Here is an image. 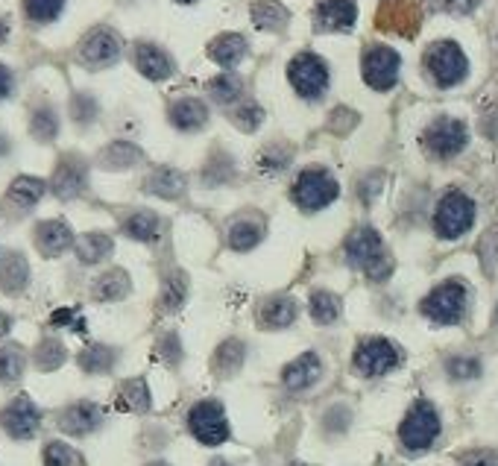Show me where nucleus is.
I'll list each match as a JSON object with an SVG mask.
<instances>
[{"instance_id": "nucleus-1", "label": "nucleus", "mask_w": 498, "mask_h": 466, "mask_svg": "<svg viewBox=\"0 0 498 466\" xmlns=\"http://www.w3.org/2000/svg\"><path fill=\"white\" fill-rule=\"evenodd\" d=\"M346 259H349L352 267L364 270L372 279H387L393 267L381 235L376 229H369V226H361V229H355L349 235V241H346Z\"/></svg>"}, {"instance_id": "nucleus-2", "label": "nucleus", "mask_w": 498, "mask_h": 466, "mask_svg": "<svg viewBox=\"0 0 498 466\" xmlns=\"http://www.w3.org/2000/svg\"><path fill=\"white\" fill-rule=\"evenodd\" d=\"M440 437V414L431 402H417L399 426V440L410 451L428 449Z\"/></svg>"}, {"instance_id": "nucleus-3", "label": "nucleus", "mask_w": 498, "mask_h": 466, "mask_svg": "<svg viewBox=\"0 0 498 466\" xmlns=\"http://www.w3.org/2000/svg\"><path fill=\"white\" fill-rule=\"evenodd\" d=\"M475 223V203L469 200L466 194L461 191H451L440 200L437 206V215H434V229L440 238H461L463 232H469V226Z\"/></svg>"}, {"instance_id": "nucleus-4", "label": "nucleus", "mask_w": 498, "mask_h": 466, "mask_svg": "<svg viewBox=\"0 0 498 466\" xmlns=\"http://www.w3.org/2000/svg\"><path fill=\"white\" fill-rule=\"evenodd\" d=\"M188 429L205 446H220L229 440V422H226V411L223 405L214 399L197 402L188 414Z\"/></svg>"}, {"instance_id": "nucleus-5", "label": "nucleus", "mask_w": 498, "mask_h": 466, "mask_svg": "<svg viewBox=\"0 0 498 466\" xmlns=\"http://www.w3.org/2000/svg\"><path fill=\"white\" fill-rule=\"evenodd\" d=\"M425 65H428V70H431L434 82L442 89L458 86L469 70L466 53L454 45V41H437V45L425 53Z\"/></svg>"}, {"instance_id": "nucleus-6", "label": "nucleus", "mask_w": 498, "mask_h": 466, "mask_svg": "<svg viewBox=\"0 0 498 466\" xmlns=\"http://www.w3.org/2000/svg\"><path fill=\"white\" fill-rule=\"evenodd\" d=\"M420 308L428 320L442 323V326L461 323L463 311H466V288L461 285V281H446V285H440L428 293Z\"/></svg>"}, {"instance_id": "nucleus-7", "label": "nucleus", "mask_w": 498, "mask_h": 466, "mask_svg": "<svg viewBox=\"0 0 498 466\" xmlns=\"http://www.w3.org/2000/svg\"><path fill=\"white\" fill-rule=\"evenodd\" d=\"M337 194H340L337 179L331 174H326V171H320V167H311V171H306L294 185V200L306 211L326 208L328 203L337 200Z\"/></svg>"}, {"instance_id": "nucleus-8", "label": "nucleus", "mask_w": 498, "mask_h": 466, "mask_svg": "<svg viewBox=\"0 0 498 466\" xmlns=\"http://www.w3.org/2000/svg\"><path fill=\"white\" fill-rule=\"evenodd\" d=\"M287 79L302 97L314 101V97H320L326 91V86H328V68H326V62L320 59V56L299 53L287 68Z\"/></svg>"}, {"instance_id": "nucleus-9", "label": "nucleus", "mask_w": 498, "mask_h": 466, "mask_svg": "<svg viewBox=\"0 0 498 466\" xmlns=\"http://www.w3.org/2000/svg\"><path fill=\"white\" fill-rule=\"evenodd\" d=\"M399 366V349L384 337H369L355 352V370L367 378H379Z\"/></svg>"}, {"instance_id": "nucleus-10", "label": "nucleus", "mask_w": 498, "mask_h": 466, "mask_svg": "<svg viewBox=\"0 0 498 466\" xmlns=\"http://www.w3.org/2000/svg\"><path fill=\"white\" fill-rule=\"evenodd\" d=\"M0 426H4V431L9 437H16V440H30V437H36L41 429L38 405L30 397L12 399L4 411H0Z\"/></svg>"}, {"instance_id": "nucleus-11", "label": "nucleus", "mask_w": 498, "mask_h": 466, "mask_svg": "<svg viewBox=\"0 0 498 466\" xmlns=\"http://www.w3.org/2000/svg\"><path fill=\"white\" fill-rule=\"evenodd\" d=\"M399 68H402V59L393 48H372L364 56V79L367 86H372L376 91H387L396 86L399 79Z\"/></svg>"}, {"instance_id": "nucleus-12", "label": "nucleus", "mask_w": 498, "mask_h": 466, "mask_svg": "<svg viewBox=\"0 0 498 466\" xmlns=\"http://www.w3.org/2000/svg\"><path fill=\"white\" fill-rule=\"evenodd\" d=\"M466 126L454 118H440L428 126L425 132V147L431 150L440 159H449V155H458L466 147Z\"/></svg>"}, {"instance_id": "nucleus-13", "label": "nucleus", "mask_w": 498, "mask_h": 466, "mask_svg": "<svg viewBox=\"0 0 498 466\" xmlns=\"http://www.w3.org/2000/svg\"><path fill=\"white\" fill-rule=\"evenodd\" d=\"M118 56H120V41L109 30H94L79 48V59L88 68H109L112 62H118Z\"/></svg>"}, {"instance_id": "nucleus-14", "label": "nucleus", "mask_w": 498, "mask_h": 466, "mask_svg": "<svg viewBox=\"0 0 498 466\" xmlns=\"http://www.w3.org/2000/svg\"><path fill=\"white\" fill-rule=\"evenodd\" d=\"M103 422V411L91 402H77L71 408H65L59 414V429L65 434H74V437H86L91 434L97 426Z\"/></svg>"}, {"instance_id": "nucleus-15", "label": "nucleus", "mask_w": 498, "mask_h": 466, "mask_svg": "<svg viewBox=\"0 0 498 466\" xmlns=\"http://www.w3.org/2000/svg\"><path fill=\"white\" fill-rule=\"evenodd\" d=\"M323 376V361L314 355V352H306L296 361H290L282 373V381L287 390H308L314 387Z\"/></svg>"}, {"instance_id": "nucleus-16", "label": "nucleus", "mask_w": 498, "mask_h": 466, "mask_svg": "<svg viewBox=\"0 0 498 466\" xmlns=\"http://www.w3.org/2000/svg\"><path fill=\"white\" fill-rule=\"evenodd\" d=\"M358 18L355 0H320L316 4V24L323 30H352Z\"/></svg>"}, {"instance_id": "nucleus-17", "label": "nucleus", "mask_w": 498, "mask_h": 466, "mask_svg": "<svg viewBox=\"0 0 498 466\" xmlns=\"http://www.w3.org/2000/svg\"><path fill=\"white\" fill-rule=\"evenodd\" d=\"M135 68L141 70V74L147 77V79H168L171 74H173V62H171V56L164 53L161 48H156V45H138L135 48Z\"/></svg>"}, {"instance_id": "nucleus-18", "label": "nucleus", "mask_w": 498, "mask_h": 466, "mask_svg": "<svg viewBox=\"0 0 498 466\" xmlns=\"http://www.w3.org/2000/svg\"><path fill=\"white\" fill-rule=\"evenodd\" d=\"M36 244L45 256L53 259V256H62V252L74 244V235H71V229H67V223L45 220V223H38V229H36Z\"/></svg>"}, {"instance_id": "nucleus-19", "label": "nucleus", "mask_w": 498, "mask_h": 466, "mask_svg": "<svg viewBox=\"0 0 498 466\" xmlns=\"http://www.w3.org/2000/svg\"><path fill=\"white\" fill-rule=\"evenodd\" d=\"M417 24H420L417 9L405 4V0H390L387 6H381V16H379L381 30H396L402 36H410L413 30H417Z\"/></svg>"}, {"instance_id": "nucleus-20", "label": "nucleus", "mask_w": 498, "mask_h": 466, "mask_svg": "<svg viewBox=\"0 0 498 466\" xmlns=\"http://www.w3.org/2000/svg\"><path fill=\"white\" fill-rule=\"evenodd\" d=\"M82 185H86V167L77 159H65L59 164L57 176H53V191H57L62 200H71V196L82 191Z\"/></svg>"}, {"instance_id": "nucleus-21", "label": "nucleus", "mask_w": 498, "mask_h": 466, "mask_svg": "<svg viewBox=\"0 0 498 466\" xmlns=\"http://www.w3.org/2000/svg\"><path fill=\"white\" fill-rule=\"evenodd\" d=\"M296 320V302L290 296H270L261 305V326L265 329H285Z\"/></svg>"}, {"instance_id": "nucleus-22", "label": "nucleus", "mask_w": 498, "mask_h": 466, "mask_svg": "<svg viewBox=\"0 0 498 466\" xmlns=\"http://www.w3.org/2000/svg\"><path fill=\"white\" fill-rule=\"evenodd\" d=\"M209 56H212L217 65L234 68L246 56V38L244 36H234V33L217 36L212 45H209Z\"/></svg>"}, {"instance_id": "nucleus-23", "label": "nucleus", "mask_w": 498, "mask_h": 466, "mask_svg": "<svg viewBox=\"0 0 498 466\" xmlns=\"http://www.w3.org/2000/svg\"><path fill=\"white\" fill-rule=\"evenodd\" d=\"M171 121L179 126V130L193 132V130H200L205 121H209V109H205V103L193 101V97H185V101H179V103L171 106Z\"/></svg>"}, {"instance_id": "nucleus-24", "label": "nucleus", "mask_w": 498, "mask_h": 466, "mask_svg": "<svg viewBox=\"0 0 498 466\" xmlns=\"http://www.w3.org/2000/svg\"><path fill=\"white\" fill-rule=\"evenodd\" d=\"M261 238H265V223L261 220H253V217H241V220H234L229 226V247L232 249H253Z\"/></svg>"}, {"instance_id": "nucleus-25", "label": "nucleus", "mask_w": 498, "mask_h": 466, "mask_svg": "<svg viewBox=\"0 0 498 466\" xmlns=\"http://www.w3.org/2000/svg\"><path fill=\"white\" fill-rule=\"evenodd\" d=\"M26 279H30V270H26V261L18 252H9V256L0 259V288L9 293L24 291Z\"/></svg>"}, {"instance_id": "nucleus-26", "label": "nucleus", "mask_w": 498, "mask_h": 466, "mask_svg": "<svg viewBox=\"0 0 498 466\" xmlns=\"http://www.w3.org/2000/svg\"><path fill=\"white\" fill-rule=\"evenodd\" d=\"M77 256L82 264H100L103 259L112 256V238L100 235V232L82 235L77 241Z\"/></svg>"}, {"instance_id": "nucleus-27", "label": "nucleus", "mask_w": 498, "mask_h": 466, "mask_svg": "<svg viewBox=\"0 0 498 466\" xmlns=\"http://www.w3.org/2000/svg\"><path fill=\"white\" fill-rule=\"evenodd\" d=\"M130 276L123 270H109L103 273L100 279L91 285V293L97 296V300H123V296L130 293Z\"/></svg>"}, {"instance_id": "nucleus-28", "label": "nucleus", "mask_w": 498, "mask_h": 466, "mask_svg": "<svg viewBox=\"0 0 498 466\" xmlns=\"http://www.w3.org/2000/svg\"><path fill=\"white\" fill-rule=\"evenodd\" d=\"M45 182L36 179V176H18L16 182L9 185V200L21 206V208H33L41 196H45Z\"/></svg>"}, {"instance_id": "nucleus-29", "label": "nucleus", "mask_w": 498, "mask_h": 466, "mask_svg": "<svg viewBox=\"0 0 498 466\" xmlns=\"http://www.w3.org/2000/svg\"><path fill=\"white\" fill-rule=\"evenodd\" d=\"M253 21L261 30H282L287 24V12L275 0H255L253 4Z\"/></svg>"}, {"instance_id": "nucleus-30", "label": "nucleus", "mask_w": 498, "mask_h": 466, "mask_svg": "<svg viewBox=\"0 0 498 466\" xmlns=\"http://www.w3.org/2000/svg\"><path fill=\"white\" fill-rule=\"evenodd\" d=\"M127 232H130V238H135V241L153 244L161 232V220L153 215V211H135V215L127 220Z\"/></svg>"}, {"instance_id": "nucleus-31", "label": "nucleus", "mask_w": 498, "mask_h": 466, "mask_svg": "<svg viewBox=\"0 0 498 466\" xmlns=\"http://www.w3.org/2000/svg\"><path fill=\"white\" fill-rule=\"evenodd\" d=\"M115 361H118V352L112 346H103V344H94L79 355V364L86 373H109Z\"/></svg>"}, {"instance_id": "nucleus-32", "label": "nucleus", "mask_w": 498, "mask_h": 466, "mask_svg": "<svg viewBox=\"0 0 498 466\" xmlns=\"http://www.w3.org/2000/svg\"><path fill=\"white\" fill-rule=\"evenodd\" d=\"M118 402H120V408H127V411H138V414L150 411V390H147V381H141V378L127 381V385L120 387Z\"/></svg>"}, {"instance_id": "nucleus-33", "label": "nucleus", "mask_w": 498, "mask_h": 466, "mask_svg": "<svg viewBox=\"0 0 498 466\" xmlns=\"http://www.w3.org/2000/svg\"><path fill=\"white\" fill-rule=\"evenodd\" d=\"M150 191L159 194V196H168V200H176V196L185 191V179H182V174L164 167V171H156L153 176H150Z\"/></svg>"}, {"instance_id": "nucleus-34", "label": "nucleus", "mask_w": 498, "mask_h": 466, "mask_svg": "<svg viewBox=\"0 0 498 466\" xmlns=\"http://www.w3.org/2000/svg\"><path fill=\"white\" fill-rule=\"evenodd\" d=\"M311 317L316 323H335L340 317V300L335 293H328V291H316L311 293Z\"/></svg>"}, {"instance_id": "nucleus-35", "label": "nucleus", "mask_w": 498, "mask_h": 466, "mask_svg": "<svg viewBox=\"0 0 498 466\" xmlns=\"http://www.w3.org/2000/svg\"><path fill=\"white\" fill-rule=\"evenodd\" d=\"M45 466H86V461H82V455L74 446L53 440L45 446Z\"/></svg>"}, {"instance_id": "nucleus-36", "label": "nucleus", "mask_w": 498, "mask_h": 466, "mask_svg": "<svg viewBox=\"0 0 498 466\" xmlns=\"http://www.w3.org/2000/svg\"><path fill=\"white\" fill-rule=\"evenodd\" d=\"M241 361H244V344L241 341H226L223 346L217 349V355H214V366H217L220 376L238 373Z\"/></svg>"}, {"instance_id": "nucleus-37", "label": "nucleus", "mask_w": 498, "mask_h": 466, "mask_svg": "<svg viewBox=\"0 0 498 466\" xmlns=\"http://www.w3.org/2000/svg\"><path fill=\"white\" fill-rule=\"evenodd\" d=\"M24 352L18 346H0V381H18L24 373Z\"/></svg>"}, {"instance_id": "nucleus-38", "label": "nucleus", "mask_w": 498, "mask_h": 466, "mask_svg": "<svg viewBox=\"0 0 498 466\" xmlns=\"http://www.w3.org/2000/svg\"><path fill=\"white\" fill-rule=\"evenodd\" d=\"M241 89H244V82L234 77V74H223V77H217L209 82V91L217 103H232V101H238L241 97Z\"/></svg>"}, {"instance_id": "nucleus-39", "label": "nucleus", "mask_w": 498, "mask_h": 466, "mask_svg": "<svg viewBox=\"0 0 498 466\" xmlns=\"http://www.w3.org/2000/svg\"><path fill=\"white\" fill-rule=\"evenodd\" d=\"M65 6V0H24V9L26 16L38 24H47L53 18H59V12Z\"/></svg>"}, {"instance_id": "nucleus-40", "label": "nucleus", "mask_w": 498, "mask_h": 466, "mask_svg": "<svg viewBox=\"0 0 498 466\" xmlns=\"http://www.w3.org/2000/svg\"><path fill=\"white\" fill-rule=\"evenodd\" d=\"M57 130H59V121H57V115H53L50 109H41V111H36V115H33V135L36 138L50 141L53 135H57Z\"/></svg>"}, {"instance_id": "nucleus-41", "label": "nucleus", "mask_w": 498, "mask_h": 466, "mask_svg": "<svg viewBox=\"0 0 498 466\" xmlns=\"http://www.w3.org/2000/svg\"><path fill=\"white\" fill-rule=\"evenodd\" d=\"M446 370H449L451 378L466 381V378H478L481 376V364L475 358H451L446 364Z\"/></svg>"}, {"instance_id": "nucleus-42", "label": "nucleus", "mask_w": 498, "mask_h": 466, "mask_svg": "<svg viewBox=\"0 0 498 466\" xmlns=\"http://www.w3.org/2000/svg\"><path fill=\"white\" fill-rule=\"evenodd\" d=\"M62 361H65V349L57 341H45L38 346V366H41V370H53V366H59Z\"/></svg>"}, {"instance_id": "nucleus-43", "label": "nucleus", "mask_w": 498, "mask_h": 466, "mask_svg": "<svg viewBox=\"0 0 498 466\" xmlns=\"http://www.w3.org/2000/svg\"><path fill=\"white\" fill-rule=\"evenodd\" d=\"M138 159V150L130 147V144H115V147H109L106 155H103V162L109 167H127Z\"/></svg>"}, {"instance_id": "nucleus-44", "label": "nucleus", "mask_w": 498, "mask_h": 466, "mask_svg": "<svg viewBox=\"0 0 498 466\" xmlns=\"http://www.w3.org/2000/svg\"><path fill=\"white\" fill-rule=\"evenodd\" d=\"M185 288H188V281L176 273V276L168 281V285H164V293H161V305H164V308H176L179 302L185 300Z\"/></svg>"}, {"instance_id": "nucleus-45", "label": "nucleus", "mask_w": 498, "mask_h": 466, "mask_svg": "<svg viewBox=\"0 0 498 466\" xmlns=\"http://www.w3.org/2000/svg\"><path fill=\"white\" fill-rule=\"evenodd\" d=\"M234 123L241 126V130H255V126L261 123V109L258 106H244V109H238L234 111Z\"/></svg>"}, {"instance_id": "nucleus-46", "label": "nucleus", "mask_w": 498, "mask_h": 466, "mask_svg": "<svg viewBox=\"0 0 498 466\" xmlns=\"http://www.w3.org/2000/svg\"><path fill=\"white\" fill-rule=\"evenodd\" d=\"M179 355H182V349H179V341H176L173 334H168V337H164V341L159 344V358H161V361H168V364L173 366V364H179Z\"/></svg>"}, {"instance_id": "nucleus-47", "label": "nucleus", "mask_w": 498, "mask_h": 466, "mask_svg": "<svg viewBox=\"0 0 498 466\" xmlns=\"http://www.w3.org/2000/svg\"><path fill=\"white\" fill-rule=\"evenodd\" d=\"M463 466H498V451H475L463 461Z\"/></svg>"}, {"instance_id": "nucleus-48", "label": "nucleus", "mask_w": 498, "mask_h": 466, "mask_svg": "<svg viewBox=\"0 0 498 466\" xmlns=\"http://www.w3.org/2000/svg\"><path fill=\"white\" fill-rule=\"evenodd\" d=\"M478 4H481V0H440V6H442V9L458 12V16H463V12H472Z\"/></svg>"}, {"instance_id": "nucleus-49", "label": "nucleus", "mask_w": 498, "mask_h": 466, "mask_svg": "<svg viewBox=\"0 0 498 466\" xmlns=\"http://www.w3.org/2000/svg\"><path fill=\"white\" fill-rule=\"evenodd\" d=\"M9 91H12V74L4 65H0V101H4Z\"/></svg>"}, {"instance_id": "nucleus-50", "label": "nucleus", "mask_w": 498, "mask_h": 466, "mask_svg": "<svg viewBox=\"0 0 498 466\" xmlns=\"http://www.w3.org/2000/svg\"><path fill=\"white\" fill-rule=\"evenodd\" d=\"M9 329H12V320L4 314V311H0V337H4V334H9Z\"/></svg>"}, {"instance_id": "nucleus-51", "label": "nucleus", "mask_w": 498, "mask_h": 466, "mask_svg": "<svg viewBox=\"0 0 498 466\" xmlns=\"http://www.w3.org/2000/svg\"><path fill=\"white\" fill-rule=\"evenodd\" d=\"M209 466H232V463H229V461H223V458H217V461H212Z\"/></svg>"}, {"instance_id": "nucleus-52", "label": "nucleus", "mask_w": 498, "mask_h": 466, "mask_svg": "<svg viewBox=\"0 0 498 466\" xmlns=\"http://www.w3.org/2000/svg\"><path fill=\"white\" fill-rule=\"evenodd\" d=\"M4 38H6V24L0 21V41H4Z\"/></svg>"}, {"instance_id": "nucleus-53", "label": "nucleus", "mask_w": 498, "mask_h": 466, "mask_svg": "<svg viewBox=\"0 0 498 466\" xmlns=\"http://www.w3.org/2000/svg\"><path fill=\"white\" fill-rule=\"evenodd\" d=\"M179 4H193V0H179Z\"/></svg>"}, {"instance_id": "nucleus-54", "label": "nucleus", "mask_w": 498, "mask_h": 466, "mask_svg": "<svg viewBox=\"0 0 498 466\" xmlns=\"http://www.w3.org/2000/svg\"><path fill=\"white\" fill-rule=\"evenodd\" d=\"M150 466H168V463H150Z\"/></svg>"}]
</instances>
